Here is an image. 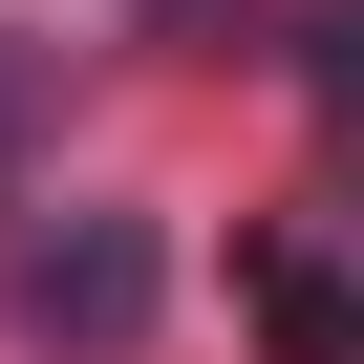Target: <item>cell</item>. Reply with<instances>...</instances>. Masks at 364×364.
<instances>
[{
  "instance_id": "6da1fadb",
  "label": "cell",
  "mask_w": 364,
  "mask_h": 364,
  "mask_svg": "<svg viewBox=\"0 0 364 364\" xmlns=\"http://www.w3.org/2000/svg\"><path fill=\"white\" fill-rule=\"evenodd\" d=\"M150 300H171L150 215H43L22 257H0V321H22L43 364H129V343H150Z\"/></svg>"
},
{
  "instance_id": "7a4b0ae2",
  "label": "cell",
  "mask_w": 364,
  "mask_h": 364,
  "mask_svg": "<svg viewBox=\"0 0 364 364\" xmlns=\"http://www.w3.org/2000/svg\"><path fill=\"white\" fill-rule=\"evenodd\" d=\"M257 300H279V364H364V257H343V236H279Z\"/></svg>"
},
{
  "instance_id": "3957f363",
  "label": "cell",
  "mask_w": 364,
  "mask_h": 364,
  "mask_svg": "<svg viewBox=\"0 0 364 364\" xmlns=\"http://www.w3.org/2000/svg\"><path fill=\"white\" fill-rule=\"evenodd\" d=\"M300 65H321V107L364 129V0H321V43H300Z\"/></svg>"
},
{
  "instance_id": "277c9868",
  "label": "cell",
  "mask_w": 364,
  "mask_h": 364,
  "mask_svg": "<svg viewBox=\"0 0 364 364\" xmlns=\"http://www.w3.org/2000/svg\"><path fill=\"white\" fill-rule=\"evenodd\" d=\"M0 150H22V86H0Z\"/></svg>"
}]
</instances>
